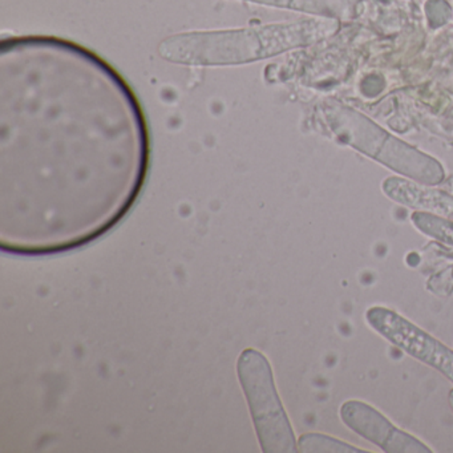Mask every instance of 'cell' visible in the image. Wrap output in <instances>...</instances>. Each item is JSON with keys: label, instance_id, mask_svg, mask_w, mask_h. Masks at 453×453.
I'll return each mask as SVG.
<instances>
[{"label": "cell", "instance_id": "obj_9", "mask_svg": "<svg viewBox=\"0 0 453 453\" xmlns=\"http://www.w3.org/2000/svg\"><path fill=\"white\" fill-rule=\"evenodd\" d=\"M412 222L424 234L453 248V221L426 211H416Z\"/></svg>", "mask_w": 453, "mask_h": 453}, {"label": "cell", "instance_id": "obj_11", "mask_svg": "<svg viewBox=\"0 0 453 453\" xmlns=\"http://www.w3.org/2000/svg\"><path fill=\"white\" fill-rule=\"evenodd\" d=\"M448 402H449V407L453 412V388L450 389L449 394H448Z\"/></svg>", "mask_w": 453, "mask_h": 453}, {"label": "cell", "instance_id": "obj_5", "mask_svg": "<svg viewBox=\"0 0 453 453\" xmlns=\"http://www.w3.org/2000/svg\"><path fill=\"white\" fill-rule=\"evenodd\" d=\"M365 322L389 343L453 383V349L441 341L388 307H371L365 312Z\"/></svg>", "mask_w": 453, "mask_h": 453}, {"label": "cell", "instance_id": "obj_1", "mask_svg": "<svg viewBox=\"0 0 453 453\" xmlns=\"http://www.w3.org/2000/svg\"><path fill=\"white\" fill-rule=\"evenodd\" d=\"M150 155L136 95L99 55L51 36L2 41L4 249L65 250L104 234L139 197Z\"/></svg>", "mask_w": 453, "mask_h": 453}, {"label": "cell", "instance_id": "obj_10", "mask_svg": "<svg viewBox=\"0 0 453 453\" xmlns=\"http://www.w3.org/2000/svg\"><path fill=\"white\" fill-rule=\"evenodd\" d=\"M253 4H265V6L283 7V9L299 10L307 12H323L320 0H248Z\"/></svg>", "mask_w": 453, "mask_h": 453}, {"label": "cell", "instance_id": "obj_6", "mask_svg": "<svg viewBox=\"0 0 453 453\" xmlns=\"http://www.w3.org/2000/svg\"><path fill=\"white\" fill-rule=\"evenodd\" d=\"M347 428L387 453H431L420 440L397 428L383 413L360 400H347L339 410Z\"/></svg>", "mask_w": 453, "mask_h": 453}, {"label": "cell", "instance_id": "obj_3", "mask_svg": "<svg viewBox=\"0 0 453 453\" xmlns=\"http://www.w3.org/2000/svg\"><path fill=\"white\" fill-rule=\"evenodd\" d=\"M240 376L250 402L262 449L267 453L296 452L298 442L278 396L266 357L256 349L243 352L240 360Z\"/></svg>", "mask_w": 453, "mask_h": 453}, {"label": "cell", "instance_id": "obj_4", "mask_svg": "<svg viewBox=\"0 0 453 453\" xmlns=\"http://www.w3.org/2000/svg\"><path fill=\"white\" fill-rule=\"evenodd\" d=\"M336 136L355 150L418 184L437 185L444 180L439 161L394 139L379 128H334Z\"/></svg>", "mask_w": 453, "mask_h": 453}, {"label": "cell", "instance_id": "obj_8", "mask_svg": "<svg viewBox=\"0 0 453 453\" xmlns=\"http://www.w3.org/2000/svg\"><path fill=\"white\" fill-rule=\"evenodd\" d=\"M298 450L304 453H368V450L323 434H306L299 437Z\"/></svg>", "mask_w": 453, "mask_h": 453}, {"label": "cell", "instance_id": "obj_2", "mask_svg": "<svg viewBox=\"0 0 453 453\" xmlns=\"http://www.w3.org/2000/svg\"><path fill=\"white\" fill-rule=\"evenodd\" d=\"M323 23L299 22L242 30L180 34L158 47L163 59L177 65L222 67L272 58L323 36Z\"/></svg>", "mask_w": 453, "mask_h": 453}, {"label": "cell", "instance_id": "obj_7", "mask_svg": "<svg viewBox=\"0 0 453 453\" xmlns=\"http://www.w3.org/2000/svg\"><path fill=\"white\" fill-rule=\"evenodd\" d=\"M383 192L395 203H402L408 208L428 211L432 214L453 221V196L442 190L399 177H388L383 182Z\"/></svg>", "mask_w": 453, "mask_h": 453}]
</instances>
